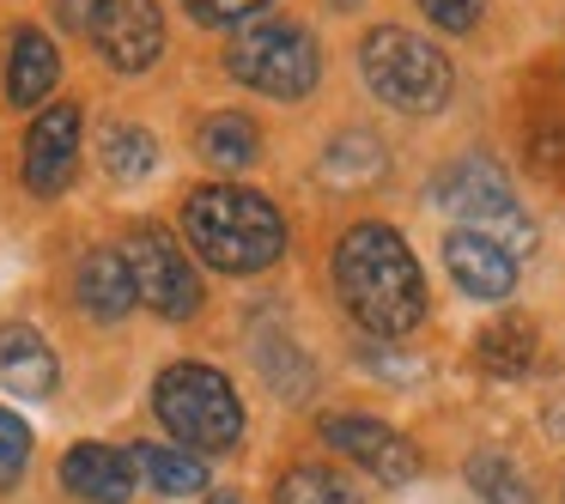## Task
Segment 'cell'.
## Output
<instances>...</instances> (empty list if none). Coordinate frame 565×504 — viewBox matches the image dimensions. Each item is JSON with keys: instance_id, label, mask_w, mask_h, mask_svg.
<instances>
[{"instance_id": "6da1fadb", "label": "cell", "mask_w": 565, "mask_h": 504, "mask_svg": "<svg viewBox=\"0 0 565 504\" xmlns=\"http://www.w3.org/2000/svg\"><path fill=\"white\" fill-rule=\"evenodd\" d=\"M334 292L353 310V322L377 341H402L426 317V280H419L414 249L402 244L395 225H353L334 244Z\"/></svg>"}, {"instance_id": "7a4b0ae2", "label": "cell", "mask_w": 565, "mask_h": 504, "mask_svg": "<svg viewBox=\"0 0 565 504\" xmlns=\"http://www.w3.org/2000/svg\"><path fill=\"white\" fill-rule=\"evenodd\" d=\"M183 232L201 249V261L220 274H262L286 256V219L268 195L244 183H207L189 195Z\"/></svg>"}, {"instance_id": "3957f363", "label": "cell", "mask_w": 565, "mask_h": 504, "mask_svg": "<svg viewBox=\"0 0 565 504\" xmlns=\"http://www.w3.org/2000/svg\"><path fill=\"white\" fill-rule=\"evenodd\" d=\"M359 74L365 86L377 92L390 110H407V116H431L450 104V55L438 50L431 37H414L402 25H377L365 43H359Z\"/></svg>"}, {"instance_id": "277c9868", "label": "cell", "mask_w": 565, "mask_h": 504, "mask_svg": "<svg viewBox=\"0 0 565 504\" xmlns=\"http://www.w3.org/2000/svg\"><path fill=\"white\" fill-rule=\"evenodd\" d=\"M152 407L171 426V438H183L189 450H232L244 438V401L225 383V371L213 365H171L152 389Z\"/></svg>"}, {"instance_id": "5b68a950", "label": "cell", "mask_w": 565, "mask_h": 504, "mask_svg": "<svg viewBox=\"0 0 565 504\" xmlns=\"http://www.w3.org/2000/svg\"><path fill=\"white\" fill-rule=\"evenodd\" d=\"M225 67L237 74V86L262 92V98H310L322 55L305 25H249L232 37Z\"/></svg>"}, {"instance_id": "8992f818", "label": "cell", "mask_w": 565, "mask_h": 504, "mask_svg": "<svg viewBox=\"0 0 565 504\" xmlns=\"http://www.w3.org/2000/svg\"><path fill=\"white\" fill-rule=\"evenodd\" d=\"M431 195H438V207H450L456 219H468V232H487L492 244H504L511 256L535 244V225L523 219V207H516V195H511L499 164H487V159L444 164Z\"/></svg>"}, {"instance_id": "52a82bcc", "label": "cell", "mask_w": 565, "mask_h": 504, "mask_svg": "<svg viewBox=\"0 0 565 504\" xmlns=\"http://www.w3.org/2000/svg\"><path fill=\"white\" fill-rule=\"evenodd\" d=\"M122 261H128V280H135V298H140V304H152L159 317L189 322L201 310V286H195L183 249H177V237L164 232V225H140V232L128 237V256Z\"/></svg>"}, {"instance_id": "ba28073f", "label": "cell", "mask_w": 565, "mask_h": 504, "mask_svg": "<svg viewBox=\"0 0 565 504\" xmlns=\"http://www.w3.org/2000/svg\"><path fill=\"white\" fill-rule=\"evenodd\" d=\"M322 438H329V450L353 455L365 474H377L383 486H407V480L419 474V450L395 426H383V419L334 414V419H322Z\"/></svg>"}, {"instance_id": "9c48e42d", "label": "cell", "mask_w": 565, "mask_h": 504, "mask_svg": "<svg viewBox=\"0 0 565 504\" xmlns=\"http://www.w3.org/2000/svg\"><path fill=\"white\" fill-rule=\"evenodd\" d=\"M92 37H98L104 62H110L116 74H147L164 50V13L152 0H104Z\"/></svg>"}, {"instance_id": "30bf717a", "label": "cell", "mask_w": 565, "mask_h": 504, "mask_svg": "<svg viewBox=\"0 0 565 504\" xmlns=\"http://www.w3.org/2000/svg\"><path fill=\"white\" fill-rule=\"evenodd\" d=\"M79 164V110L74 104H50L25 135V183L31 195H62L74 183Z\"/></svg>"}, {"instance_id": "8fae6325", "label": "cell", "mask_w": 565, "mask_h": 504, "mask_svg": "<svg viewBox=\"0 0 565 504\" xmlns=\"http://www.w3.org/2000/svg\"><path fill=\"white\" fill-rule=\"evenodd\" d=\"M444 268L468 298H511L516 286V256L504 244H492L487 232H468V225L444 237Z\"/></svg>"}, {"instance_id": "7c38bea8", "label": "cell", "mask_w": 565, "mask_h": 504, "mask_svg": "<svg viewBox=\"0 0 565 504\" xmlns=\"http://www.w3.org/2000/svg\"><path fill=\"white\" fill-rule=\"evenodd\" d=\"M62 480L74 498L86 504H128V492H135V462H128L122 450H110V443H74V450L62 455Z\"/></svg>"}, {"instance_id": "4fadbf2b", "label": "cell", "mask_w": 565, "mask_h": 504, "mask_svg": "<svg viewBox=\"0 0 565 504\" xmlns=\"http://www.w3.org/2000/svg\"><path fill=\"white\" fill-rule=\"evenodd\" d=\"M55 79H62L55 43L43 37L38 25H19L13 31V55H7V98H13L19 110H38V104L55 92Z\"/></svg>"}, {"instance_id": "5bb4252c", "label": "cell", "mask_w": 565, "mask_h": 504, "mask_svg": "<svg viewBox=\"0 0 565 504\" xmlns=\"http://www.w3.org/2000/svg\"><path fill=\"white\" fill-rule=\"evenodd\" d=\"M0 389L25 395V401H43L55 389V353L43 346V334H31L25 322L0 329Z\"/></svg>"}, {"instance_id": "9a60e30c", "label": "cell", "mask_w": 565, "mask_h": 504, "mask_svg": "<svg viewBox=\"0 0 565 504\" xmlns=\"http://www.w3.org/2000/svg\"><path fill=\"white\" fill-rule=\"evenodd\" d=\"M535 322L529 317H499L487 334L475 341V358H480V371L487 377H499V383H516V377H529V365H535Z\"/></svg>"}, {"instance_id": "2e32d148", "label": "cell", "mask_w": 565, "mask_h": 504, "mask_svg": "<svg viewBox=\"0 0 565 504\" xmlns=\"http://www.w3.org/2000/svg\"><path fill=\"white\" fill-rule=\"evenodd\" d=\"M79 304H86L98 322L128 317V304H135V280H128V261L116 256V249H92V256L79 261Z\"/></svg>"}, {"instance_id": "e0dca14e", "label": "cell", "mask_w": 565, "mask_h": 504, "mask_svg": "<svg viewBox=\"0 0 565 504\" xmlns=\"http://www.w3.org/2000/svg\"><path fill=\"white\" fill-rule=\"evenodd\" d=\"M383 171H390V152H383V140L365 135V128L334 135V147L322 152V176H329L334 189H365V183H377Z\"/></svg>"}, {"instance_id": "ac0fdd59", "label": "cell", "mask_w": 565, "mask_h": 504, "mask_svg": "<svg viewBox=\"0 0 565 504\" xmlns=\"http://www.w3.org/2000/svg\"><path fill=\"white\" fill-rule=\"evenodd\" d=\"M262 140H256V122L237 110H220L201 122V159L220 164V171H244V164H256Z\"/></svg>"}, {"instance_id": "d6986e66", "label": "cell", "mask_w": 565, "mask_h": 504, "mask_svg": "<svg viewBox=\"0 0 565 504\" xmlns=\"http://www.w3.org/2000/svg\"><path fill=\"white\" fill-rule=\"evenodd\" d=\"M128 462H135V474H147L164 498H189V492L207 486V468H201L189 450H159V443H140Z\"/></svg>"}, {"instance_id": "ffe728a7", "label": "cell", "mask_w": 565, "mask_h": 504, "mask_svg": "<svg viewBox=\"0 0 565 504\" xmlns=\"http://www.w3.org/2000/svg\"><path fill=\"white\" fill-rule=\"evenodd\" d=\"M152 164H159V140H152L147 128L116 122L110 135H104V171H110L116 183H140Z\"/></svg>"}, {"instance_id": "44dd1931", "label": "cell", "mask_w": 565, "mask_h": 504, "mask_svg": "<svg viewBox=\"0 0 565 504\" xmlns=\"http://www.w3.org/2000/svg\"><path fill=\"white\" fill-rule=\"evenodd\" d=\"M468 486L487 504H535V486L516 474V462L511 455H492V450H480L475 462H468Z\"/></svg>"}, {"instance_id": "7402d4cb", "label": "cell", "mask_w": 565, "mask_h": 504, "mask_svg": "<svg viewBox=\"0 0 565 504\" xmlns=\"http://www.w3.org/2000/svg\"><path fill=\"white\" fill-rule=\"evenodd\" d=\"M280 504H365V498H359L353 480H341L334 468L305 462V468H286V480H280Z\"/></svg>"}, {"instance_id": "603a6c76", "label": "cell", "mask_w": 565, "mask_h": 504, "mask_svg": "<svg viewBox=\"0 0 565 504\" xmlns=\"http://www.w3.org/2000/svg\"><path fill=\"white\" fill-rule=\"evenodd\" d=\"M25 455H31V426H25L19 414H7V407H0V492L19 480Z\"/></svg>"}, {"instance_id": "cb8c5ba5", "label": "cell", "mask_w": 565, "mask_h": 504, "mask_svg": "<svg viewBox=\"0 0 565 504\" xmlns=\"http://www.w3.org/2000/svg\"><path fill=\"white\" fill-rule=\"evenodd\" d=\"M189 19L195 25H244V19H256L268 0H183Z\"/></svg>"}, {"instance_id": "d4e9b609", "label": "cell", "mask_w": 565, "mask_h": 504, "mask_svg": "<svg viewBox=\"0 0 565 504\" xmlns=\"http://www.w3.org/2000/svg\"><path fill=\"white\" fill-rule=\"evenodd\" d=\"M419 13H426L438 31L462 37V31H475V25H480V0H419Z\"/></svg>"}, {"instance_id": "484cf974", "label": "cell", "mask_w": 565, "mask_h": 504, "mask_svg": "<svg viewBox=\"0 0 565 504\" xmlns=\"http://www.w3.org/2000/svg\"><path fill=\"white\" fill-rule=\"evenodd\" d=\"M529 164L547 171V176H565V122L535 128V140H529Z\"/></svg>"}, {"instance_id": "4316f807", "label": "cell", "mask_w": 565, "mask_h": 504, "mask_svg": "<svg viewBox=\"0 0 565 504\" xmlns=\"http://www.w3.org/2000/svg\"><path fill=\"white\" fill-rule=\"evenodd\" d=\"M98 13H104V0H62V25L67 31H86V37H92Z\"/></svg>"}, {"instance_id": "83f0119b", "label": "cell", "mask_w": 565, "mask_h": 504, "mask_svg": "<svg viewBox=\"0 0 565 504\" xmlns=\"http://www.w3.org/2000/svg\"><path fill=\"white\" fill-rule=\"evenodd\" d=\"M213 504H244V498H213Z\"/></svg>"}]
</instances>
